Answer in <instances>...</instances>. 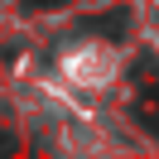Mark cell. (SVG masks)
<instances>
[{
  "label": "cell",
  "instance_id": "1",
  "mask_svg": "<svg viewBox=\"0 0 159 159\" xmlns=\"http://www.w3.org/2000/svg\"><path fill=\"white\" fill-rule=\"evenodd\" d=\"M82 29H101V34H125V15H106V20H87Z\"/></svg>",
  "mask_w": 159,
  "mask_h": 159
},
{
  "label": "cell",
  "instance_id": "2",
  "mask_svg": "<svg viewBox=\"0 0 159 159\" xmlns=\"http://www.w3.org/2000/svg\"><path fill=\"white\" fill-rule=\"evenodd\" d=\"M0 149H20V140H15V135H0Z\"/></svg>",
  "mask_w": 159,
  "mask_h": 159
}]
</instances>
